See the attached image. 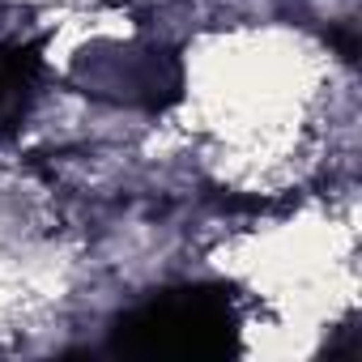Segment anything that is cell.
<instances>
[{"instance_id": "7a4b0ae2", "label": "cell", "mask_w": 362, "mask_h": 362, "mask_svg": "<svg viewBox=\"0 0 362 362\" xmlns=\"http://www.w3.org/2000/svg\"><path fill=\"white\" fill-rule=\"evenodd\" d=\"M39 73H43V60L35 47L0 43V124H13L30 107Z\"/></svg>"}, {"instance_id": "6da1fadb", "label": "cell", "mask_w": 362, "mask_h": 362, "mask_svg": "<svg viewBox=\"0 0 362 362\" xmlns=\"http://www.w3.org/2000/svg\"><path fill=\"white\" fill-rule=\"evenodd\" d=\"M111 345L124 354L222 358L239 345V311H235V298L218 286L166 290L132 307L115 324Z\"/></svg>"}]
</instances>
